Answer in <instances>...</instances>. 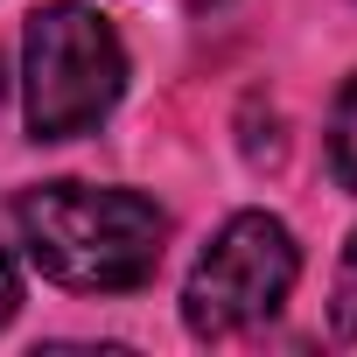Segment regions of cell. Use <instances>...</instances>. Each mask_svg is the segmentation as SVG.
<instances>
[{"label": "cell", "mask_w": 357, "mask_h": 357, "mask_svg": "<svg viewBox=\"0 0 357 357\" xmlns=\"http://www.w3.org/2000/svg\"><path fill=\"white\" fill-rule=\"evenodd\" d=\"M15 225L29 259L77 294L140 287L168 252V211L140 190H91V183H36L15 197Z\"/></svg>", "instance_id": "1"}, {"label": "cell", "mask_w": 357, "mask_h": 357, "mask_svg": "<svg viewBox=\"0 0 357 357\" xmlns=\"http://www.w3.org/2000/svg\"><path fill=\"white\" fill-rule=\"evenodd\" d=\"M329 168L357 197V70H350V84L336 91V112H329Z\"/></svg>", "instance_id": "4"}, {"label": "cell", "mask_w": 357, "mask_h": 357, "mask_svg": "<svg viewBox=\"0 0 357 357\" xmlns=\"http://www.w3.org/2000/svg\"><path fill=\"white\" fill-rule=\"evenodd\" d=\"M301 280V252H294V231L266 211H238L211 245L204 259L190 266V287H183V322L190 336L218 343V336H238L252 322H266Z\"/></svg>", "instance_id": "3"}, {"label": "cell", "mask_w": 357, "mask_h": 357, "mask_svg": "<svg viewBox=\"0 0 357 357\" xmlns=\"http://www.w3.org/2000/svg\"><path fill=\"white\" fill-rule=\"evenodd\" d=\"M22 84H29V133L77 140L119 105L126 50L105 15L77 8V0H50L22 29Z\"/></svg>", "instance_id": "2"}, {"label": "cell", "mask_w": 357, "mask_h": 357, "mask_svg": "<svg viewBox=\"0 0 357 357\" xmlns=\"http://www.w3.org/2000/svg\"><path fill=\"white\" fill-rule=\"evenodd\" d=\"M329 329H336L343 343H357V231H350V245H343V259H336V294H329Z\"/></svg>", "instance_id": "5"}, {"label": "cell", "mask_w": 357, "mask_h": 357, "mask_svg": "<svg viewBox=\"0 0 357 357\" xmlns=\"http://www.w3.org/2000/svg\"><path fill=\"white\" fill-rule=\"evenodd\" d=\"M15 308H22V273H15V259H8V245H0V329L15 322Z\"/></svg>", "instance_id": "6"}]
</instances>
